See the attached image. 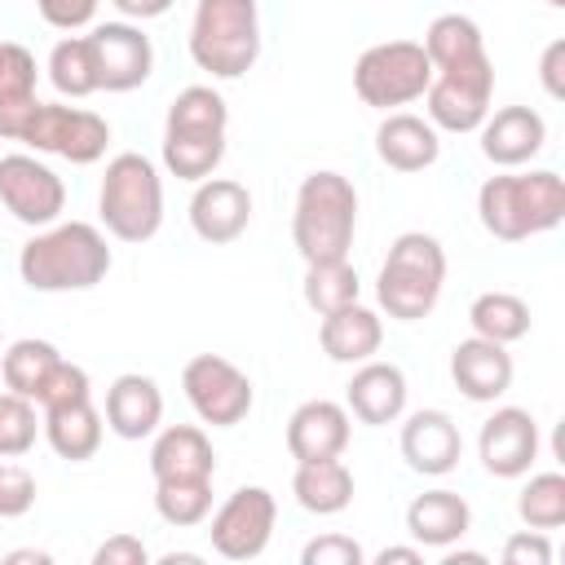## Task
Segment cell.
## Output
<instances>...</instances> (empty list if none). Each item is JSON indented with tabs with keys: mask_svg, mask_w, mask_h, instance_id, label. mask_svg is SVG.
I'll return each instance as SVG.
<instances>
[{
	"mask_svg": "<svg viewBox=\"0 0 565 565\" xmlns=\"http://www.w3.org/2000/svg\"><path fill=\"white\" fill-rule=\"evenodd\" d=\"M22 146L35 150V154H57L66 163H97L110 146V124L84 106H62V102H40L26 132H22Z\"/></svg>",
	"mask_w": 565,
	"mask_h": 565,
	"instance_id": "8fae6325",
	"label": "cell"
},
{
	"mask_svg": "<svg viewBox=\"0 0 565 565\" xmlns=\"http://www.w3.org/2000/svg\"><path fill=\"white\" fill-rule=\"evenodd\" d=\"M318 344L331 362H344V366H358L366 358L380 353L384 344V318L375 309H366L362 300L335 309V313H322L318 322Z\"/></svg>",
	"mask_w": 565,
	"mask_h": 565,
	"instance_id": "d4e9b609",
	"label": "cell"
},
{
	"mask_svg": "<svg viewBox=\"0 0 565 565\" xmlns=\"http://www.w3.org/2000/svg\"><path fill=\"white\" fill-rule=\"evenodd\" d=\"M419 44H424L433 71H446V66H459V62L486 53V35L468 13H437Z\"/></svg>",
	"mask_w": 565,
	"mask_h": 565,
	"instance_id": "f546056e",
	"label": "cell"
},
{
	"mask_svg": "<svg viewBox=\"0 0 565 565\" xmlns=\"http://www.w3.org/2000/svg\"><path fill=\"white\" fill-rule=\"evenodd\" d=\"M503 565H552L547 530H516V534H508Z\"/></svg>",
	"mask_w": 565,
	"mask_h": 565,
	"instance_id": "60d3db41",
	"label": "cell"
},
{
	"mask_svg": "<svg viewBox=\"0 0 565 565\" xmlns=\"http://www.w3.org/2000/svg\"><path fill=\"white\" fill-rule=\"evenodd\" d=\"M252 225V194L243 181L234 177H203L190 194V230L221 247V243H234L243 230Z\"/></svg>",
	"mask_w": 565,
	"mask_h": 565,
	"instance_id": "2e32d148",
	"label": "cell"
},
{
	"mask_svg": "<svg viewBox=\"0 0 565 565\" xmlns=\"http://www.w3.org/2000/svg\"><path fill=\"white\" fill-rule=\"evenodd\" d=\"M35 494H40V486H35V477H31V468H22V463H0V521H13V516H26L31 508H35Z\"/></svg>",
	"mask_w": 565,
	"mask_h": 565,
	"instance_id": "74e56055",
	"label": "cell"
},
{
	"mask_svg": "<svg viewBox=\"0 0 565 565\" xmlns=\"http://www.w3.org/2000/svg\"><path fill=\"white\" fill-rule=\"evenodd\" d=\"M190 57L212 79H238L260 57L256 0H199L190 18Z\"/></svg>",
	"mask_w": 565,
	"mask_h": 565,
	"instance_id": "8992f818",
	"label": "cell"
},
{
	"mask_svg": "<svg viewBox=\"0 0 565 565\" xmlns=\"http://www.w3.org/2000/svg\"><path fill=\"white\" fill-rule=\"evenodd\" d=\"M35 106H40L35 88H4L0 93V141H22Z\"/></svg>",
	"mask_w": 565,
	"mask_h": 565,
	"instance_id": "ab89813d",
	"label": "cell"
},
{
	"mask_svg": "<svg viewBox=\"0 0 565 565\" xmlns=\"http://www.w3.org/2000/svg\"><path fill=\"white\" fill-rule=\"evenodd\" d=\"M146 561H150V547L137 534H110L93 552V565H146Z\"/></svg>",
	"mask_w": 565,
	"mask_h": 565,
	"instance_id": "ee69618b",
	"label": "cell"
},
{
	"mask_svg": "<svg viewBox=\"0 0 565 565\" xmlns=\"http://www.w3.org/2000/svg\"><path fill=\"white\" fill-rule=\"evenodd\" d=\"M4 88H35V57L13 40H0V93Z\"/></svg>",
	"mask_w": 565,
	"mask_h": 565,
	"instance_id": "7bdbcfd3",
	"label": "cell"
},
{
	"mask_svg": "<svg viewBox=\"0 0 565 565\" xmlns=\"http://www.w3.org/2000/svg\"><path fill=\"white\" fill-rule=\"evenodd\" d=\"M446 556H441V565H486V556L481 552H455V547H441Z\"/></svg>",
	"mask_w": 565,
	"mask_h": 565,
	"instance_id": "c3c4849f",
	"label": "cell"
},
{
	"mask_svg": "<svg viewBox=\"0 0 565 565\" xmlns=\"http://www.w3.org/2000/svg\"><path fill=\"white\" fill-rule=\"evenodd\" d=\"M230 106L212 84H190L172 97L163 119V168L177 181H203L225 159Z\"/></svg>",
	"mask_w": 565,
	"mask_h": 565,
	"instance_id": "3957f363",
	"label": "cell"
},
{
	"mask_svg": "<svg viewBox=\"0 0 565 565\" xmlns=\"http://www.w3.org/2000/svg\"><path fill=\"white\" fill-rule=\"evenodd\" d=\"M406 375L402 366L393 362H380V358H366L358 362L349 388H344V411L358 419V424H371V428H384V424H397L402 411H406Z\"/></svg>",
	"mask_w": 565,
	"mask_h": 565,
	"instance_id": "d6986e66",
	"label": "cell"
},
{
	"mask_svg": "<svg viewBox=\"0 0 565 565\" xmlns=\"http://www.w3.org/2000/svg\"><path fill=\"white\" fill-rule=\"evenodd\" d=\"M106 428L119 437V441H141V437H154L159 424H163V393L150 375L141 371H124L110 380L106 388V411H102Z\"/></svg>",
	"mask_w": 565,
	"mask_h": 565,
	"instance_id": "44dd1931",
	"label": "cell"
},
{
	"mask_svg": "<svg viewBox=\"0 0 565 565\" xmlns=\"http://www.w3.org/2000/svg\"><path fill=\"white\" fill-rule=\"evenodd\" d=\"M291 494L305 512L313 516H335L353 503V472L344 468V459H313V463H296L291 472Z\"/></svg>",
	"mask_w": 565,
	"mask_h": 565,
	"instance_id": "83f0119b",
	"label": "cell"
},
{
	"mask_svg": "<svg viewBox=\"0 0 565 565\" xmlns=\"http://www.w3.org/2000/svg\"><path fill=\"white\" fill-rule=\"evenodd\" d=\"M181 388H185V402L194 406V415L212 428L243 424L252 415V402H256V388H252L247 371H238L221 353H194L181 366Z\"/></svg>",
	"mask_w": 565,
	"mask_h": 565,
	"instance_id": "30bf717a",
	"label": "cell"
},
{
	"mask_svg": "<svg viewBox=\"0 0 565 565\" xmlns=\"http://www.w3.org/2000/svg\"><path fill=\"white\" fill-rule=\"evenodd\" d=\"M561 62H565V40H552L543 49V62H539V79L547 88V97H565V79H561Z\"/></svg>",
	"mask_w": 565,
	"mask_h": 565,
	"instance_id": "f6af8a7d",
	"label": "cell"
},
{
	"mask_svg": "<svg viewBox=\"0 0 565 565\" xmlns=\"http://www.w3.org/2000/svg\"><path fill=\"white\" fill-rule=\"evenodd\" d=\"M397 446H402L406 468L419 472V477H446V472L459 468V455H463L459 424H455L446 411H437V406L406 415Z\"/></svg>",
	"mask_w": 565,
	"mask_h": 565,
	"instance_id": "e0dca14e",
	"label": "cell"
},
{
	"mask_svg": "<svg viewBox=\"0 0 565 565\" xmlns=\"http://www.w3.org/2000/svg\"><path fill=\"white\" fill-rule=\"evenodd\" d=\"M79 397H93V384H88V371L75 366V362H57L44 380V388L35 393V406L49 411V406H66V402H79Z\"/></svg>",
	"mask_w": 565,
	"mask_h": 565,
	"instance_id": "8d00e7d4",
	"label": "cell"
},
{
	"mask_svg": "<svg viewBox=\"0 0 565 565\" xmlns=\"http://www.w3.org/2000/svg\"><path fill=\"white\" fill-rule=\"evenodd\" d=\"M40 433H44V441L53 446L57 459L84 463V459H93V455L102 450L106 419H102V411L93 406V397H79V402L40 411Z\"/></svg>",
	"mask_w": 565,
	"mask_h": 565,
	"instance_id": "4316f807",
	"label": "cell"
},
{
	"mask_svg": "<svg viewBox=\"0 0 565 565\" xmlns=\"http://www.w3.org/2000/svg\"><path fill=\"white\" fill-rule=\"evenodd\" d=\"M477 132H481V154L494 168H521L547 141V124L534 106H503V110L486 115Z\"/></svg>",
	"mask_w": 565,
	"mask_h": 565,
	"instance_id": "7402d4cb",
	"label": "cell"
},
{
	"mask_svg": "<svg viewBox=\"0 0 565 565\" xmlns=\"http://www.w3.org/2000/svg\"><path fill=\"white\" fill-rule=\"evenodd\" d=\"M362 561H366V552L349 534H318L300 552V565H362Z\"/></svg>",
	"mask_w": 565,
	"mask_h": 565,
	"instance_id": "f35d334b",
	"label": "cell"
},
{
	"mask_svg": "<svg viewBox=\"0 0 565 565\" xmlns=\"http://www.w3.org/2000/svg\"><path fill=\"white\" fill-rule=\"evenodd\" d=\"M35 9H40V18H44L49 26H57V31H79V26L93 22L97 0H35Z\"/></svg>",
	"mask_w": 565,
	"mask_h": 565,
	"instance_id": "b9f144b4",
	"label": "cell"
},
{
	"mask_svg": "<svg viewBox=\"0 0 565 565\" xmlns=\"http://www.w3.org/2000/svg\"><path fill=\"white\" fill-rule=\"evenodd\" d=\"M0 349H4V335H0Z\"/></svg>",
	"mask_w": 565,
	"mask_h": 565,
	"instance_id": "f5cc1de1",
	"label": "cell"
},
{
	"mask_svg": "<svg viewBox=\"0 0 565 565\" xmlns=\"http://www.w3.org/2000/svg\"><path fill=\"white\" fill-rule=\"evenodd\" d=\"M150 477L154 481H212L216 477V450L203 428L194 424H168L154 433L150 446Z\"/></svg>",
	"mask_w": 565,
	"mask_h": 565,
	"instance_id": "603a6c76",
	"label": "cell"
},
{
	"mask_svg": "<svg viewBox=\"0 0 565 565\" xmlns=\"http://www.w3.org/2000/svg\"><path fill=\"white\" fill-rule=\"evenodd\" d=\"M57 362H62L57 344L35 340V335L13 340V344L0 353V375H4V388H9V393H22V397H31V402H35V393L44 388V380H49V371H53Z\"/></svg>",
	"mask_w": 565,
	"mask_h": 565,
	"instance_id": "4dcf8cb0",
	"label": "cell"
},
{
	"mask_svg": "<svg viewBox=\"0 0 565 565\" xmlns=\"http://www.w3.org/2000/svg\"><path fill=\"white\" fill-rule=\"evenodd\" d=\"M490 97H494L490 53L468 57V62L446 66V71H433V84L424 88L428 124L437 132H477L481 119L490 115Z\"/></svg>",
	"mask_w": 565,
	"mask_h": 565,
	"instance_id": "9c48e42d",
	"label": "cell"
},
{
	"mask_svg": "<svg viewBox=\"0 0 565 565\" xmlns=\"http://www.w3.org/2000/svg\"><path fill=\"white\" fill-rule=\"evenodd\" d=\"M539 446H543V437H539V424L525 406H499L477 433L481 468L490 477H503V481L525 477L539 459Z\"/></svg>",
	"mask_w": 565,
	"mask_h": 565,
	"instance_id": "9a60e30c",
	"label": "cell"
},
{
	"mask_svg": "<svg viewBox=\"0 0 565 565\" xmlns=\"http://www.w3.org/2000/svg\"><path fill=\"white\" fill-rule=\"evenodd\" d=\"M358 296H362V278L349 265V256L344 260H313V265H305V305L318 318L353 305Z\"/></svg>",
	"mask_w": 565,
	"mask_h": 565,
	"instance_id": "1f68e13d",
	"label": "cell"
},
{
	"mask_svg": "<svg viewBox=\"0 0 565 565\" xmlns=\"http://www.w3.org/2000/svg\"><path fill=\"white\" fill-rule=\"evenodd\" d=\"M49 79L62 97H88V93H102L97 84V62H93V49H88V35H66L53 44L49 53Z\"/></svg>",
	"mask_w": 565,
	"mask_h": 565,
	"instance_id": "d6a6232c",
	"label": "cell"
},
{
	"mask_svg": "<svg viewBox=\"0 0 565 565\" xmlns=\"http://www.w3.org/2000/svg\"><path fill=\"white\" fill-rule=\"evenodd\" d=\"M358 234V190L344 172H309L296 190V212H291V243L313 260H344Z\"/></svg>",
	"mask_w": 565,
	"mask_h": 565,
	"instance_id": "277c9868",
	"label": "cell"
},
{
	"mask_svg": "<svg viewBox=\"0 0 565 565\" xmlns=\"http://www.w3.org/2000/svg\"><path fill=\"white\" fill-rule=\"evenodd\" d=\"M4 561H9V565H26V561H35V565H49V552H35V547H22V552H9Z\"/></svg>",
	"mask_w": 565,
	"mask_h": 565,
	"instance_id": "681fc988",
	"label": "cell"
},
{
	"mask_svg": "<svg viewBox=\"0 0 565 565\" xmlns=\"http://www.w3.org/2000/svg\"><path fill=\"white\" fill-rule=\"evenodd\" d=\"M97 216H102L110 238L150 243L163 225V177H159V168L137 150L115 154L106 163V177H102V190H97Z\"/></svg>",
	"mask_w": 565,
	"mask_h": 565,
	"instance_id": "52a82bcc",
	"label": "cell"
},
{
	"mask_svg": "<svg viewBox=\"0 0 565 565\" xmlns=\"http://www.w3.org/2000/svg\"><path fill=\"white\" fill-rule=\"evenodd\" d=\"M468 322H472V335L481 340H494V344H516L530 335V305L512 291H481L472 305H468Z\"/></svg>",
	"mask_w": 565,
	"mask_h": 565,
	"instance_id": "f1b7e54d",
	"label": "cell"
},
{
	"mask_svg": "<svg viewBox=\"0 0 565 565\" xmlns=\"http://www.w3.org/2000/svg\"><path fill=\"white\" fill-rule=\"evenodd\" d=\"M163 565H199V556L194 552H168Z\"/></svg>",
	"mask_w": 565,
	"mask_h": 565,
	"instance_id": "f907efd6",
	"label": "cell"
},
{
	"mask_svg": "<svg viewBox=\"0 0 565 565\" xmlns=\"http://www.w3.org/2000/svg\"><path fill=\"white\" fill-rule=\"evenodd\" d=\"M428 84L433 62L419 40H380L353 62V93L375 110L411 106L415 97H424Z\"/></svg>",
	"mask_w": 565,
	"mask_h": 565,
	"instance_id": "ba28073f",
	"label": "cell"
},
{
	"mask_svg": "<svg viewBox=\"0 0 565 565\" xmlns=\"http://www.w3.org/2000/svg\"><path fill=\"white\" fill-rule=\"evenodd\" d=\"M110 243L88 221H53L18 252V274L31 291H88L110 274Z\"/></svg>",
	"mask_w": 565,
	"mask_h": 565,
	"instance_id": "6da1fadb",
	"label": "cell"
},
{
	"mask_svg": "<svg viewBox=\"0 0 565 565\" xmlns=\"http://www.w3.org/2000/svg\"><path fill=\"white\" fill-rule=\"evenodd\" d=\"M512 375L516 366H512L508 344L468 335L450 349V380L468 402H499L512 388Z\"/></svg>",
	"mask_w": 565,
	"mask_h": 565,
	"instance_id": "ffe728a7",
	"label": "cell"
},
{
	"mask_svg": "<svg viewBox=\"0 0 565 565\" xmlns=\"http://www.w3.org/2000/svg\"><path fill=\"white\" fill-rule=\"evenodd\" d=\"M40 437V411L22 393H0V459H22Z\"/></svg>",
	"mask_w": 565,
	"mask_h": 565,
	"instance_id": "d590c367",
	"label": "cell"
},
{
	"mask_svg": "<svg viewBox=\"0 0 565 565\" xmlns=\"http://www.w3.org/2000/svg\"><path fill=\"white\" fill-rule=\"evenodd\" d=\"M375 154L393 172H424V168L437 163L441 137L428 119H419L411 110H388L375 128Z\"/></svg>",
	"mask_w": 565,
	"mask_h": 565,
	"instance_id": "cb8c5ba5",
	"label": "cell"
},
{
	"mask_svg": "<svg viewBox=\"0 0 565 565\" xmlns=\"http://www.w3.org/2000/svg\"><path fill=\"white\" fill-rule=\"evenodd\" d=\"M154 512L177 530L203 525L212 516V481H154Z\"/></svg>",
	"mask_w": 565,
	"mask_h": 565,
	"instance_id": "836d02e7",
	"label": "cell"
},
{
	"mask_svg": "<svg viewBox=\"0 0 565 565\" xmlns=\"http://www.w3.org/2000/svg\"><path fill=\"white\" fill-rule=\"evenodd\" d=\"M472 530V508L463 494L455 490H424L406 503V534L419 543V547H455L463 534Z\"/></svg>",
	"mask_w": 565,
	"mask_h": 565,
	"instance_id": "484cf974",
	"label": "cell"
},
{
	"mask_svg": "<svg viewBox=\"0 0 565 565\" xmlns=\"http://www.w3.org/2000/svg\"><path fill=\"white\" fill-rule=\"evenodd\" d=\"M477 216L490 238L521 243L530 234H547L565 221V181L552 168L534 172H499L477 190Z\"/></svg>",
	"mask_w": 565,
	"mask_h": 565,
	"instance_id": "7a4b0ae2",
	"label": "cell"
},
{
	"mask_svg": "<svg viewBox=\"0 0 565 565\" xmlns=\"http://www.w3.org/2000/svg\"><path fill=\"white\" fill-rule=\"evenodd\" d=\"M353 424L349 411L331 397H309L291 411L287 419V450L296 463H313V459H340L349 450Z\"/></svg>",
	"mask_w": 565,
	"mask_h": 565,
	"instance_id": "ac0fdd59",
	"label": "cell"
},
{
	"mask_svg": "<svg viewBox=\"0 0 565 565\" xmlns=\"http://www.w3.org/2000/svg\"><path fill=\"white\" fill-rule=\"evenodd\" d=\"M547 4H552V9H561V4H565V0H547Z\"/></svg>",
	"mask_w": 565,
	"mask_h": 565,
	"instance_id": "816d5d0a",
	"label": "cell"
},
{
	"mask_svg": "<svg viewBox=\"0 0 565 565\" xmlns=\"http://www.w3.org/2000/svg\"><path fill=\"white\" fill-rule=\"evenodd\" d=\"M0 203L13 221H22L31 230H44L62 216L66 185L44 159H35L26 150H13V154H0Z\"/></svg>",
	"mask_w": 565,
	"mask_h": 565,
	"instance_id": "4fadbf2b",
	"label": "cell"
},
{
	"mask_svg": "<svg viewBox=\"0 0 565 565\" xmlns=\"http://www.w3.org/2000/svg\"><path fill=\"white\" fill-rule=\"evenodd\" d=\"M274 521H278V503L265 486H238L207 525L212 552L225 561H256L269 539H274Z\"/></svg>",
	"mask_w": 565,
	"mask_h": 565,
	"instance_id": "7c38bea8",
	"label": "cell"
},
{
	"mask_svg": "<svg viewBox=\"0 0 565 565\" xmlns=\"http://www.w3.org/2000/svg\"><path fill=\"white\" fill-rule=\"evenodd\" d=\"M516 516L530 530H561L565 525V477L534 472L516 494Z\"/></svg>",
	"mask_w": 565,
	"mask_h": 565,
	"instance_id": "e575fe53",
	"label": "cell"
},
{
	"mask_svg": "<svg viewBox=\"0 0 565 565\" xmlns=\"http://www.w3.org/2000/svg\"><path fill=\"white\" fill-rule=\"evenodd\" d=\"M88 49L97 62V84L106 93H132L154 71V44L132 22H97L88 31Z\"/></svg>",
	"mask_w": 565,
	"mask_h": 565,
	"instance_id": "5bb4252c",
	"label": "cell"
},
{
	"mask_svg": "<svg viewBox=\"0 0 565 565\" xmlns=\"http://www.w3.org/2000/svg\"><path fill=\"white\" fill-rule=\"evenodd\" d=\"M424 561V547L415 543V547H384L380 556H375V565H419Z\"/></svg>",
	"mask_w": 565,
	"mask_h": 565,
	"instance_id": "7dc6e473",
	"label": "cell"
},
{
	"mask_svg": "<svg viewBox=\"0 0 565 565\" xmlns=\"http://www.w3.org/2000/svg\"><path fill=\"white\" fill-rule=\"evenodd\" d=\"M441 287H446V247L424 230L397 234L375 278L380 309L397 322H419L437 309Z\"/></svg>",
	"mask_w": 565,
	"mask_h": 565,
	"instance_id": "5b68a950",
	"label": "cell"
},
{
	"mask_svg": "<svg viewBox=\"0 0 565 565\" xmlns=\"http://www.w3.org/2000/svg\"><path fill=\"white\" fill-rule=\"evenodd\" d=\"M110 4L132 22H150V18H163L172 9V0H110Z\"/></svg>",
	"mask_w": 565,
	"mask_h": 565,
	"instance_id": "bcb514c9",
	"label": "cell"
}]
</instances>
